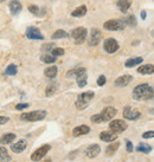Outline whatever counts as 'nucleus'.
Segmentation results:
<instances>
[{"label":"nucleus","mask_w":154,"mask_h":162,"mask_svg":"<svg viewBox=\"0 0 154 162\" xmlns=\"http://www.w3.org/2000/svg\"><path fill=\"white\" fill-rule=\"evenodd\" d=\"M29 11H30L31 13L36 14V16H40V12H39V7L37 6V5H30V6H29Z\"/></svg>","instance_id":"obj_36"},{"label":"nucleus","mask_w":154,"mask_h":162,"mask_svg":"<svg viewBox=\"0 0 154 162\" xmlns=\"http://www.w3.org/2000/svg\"><path fill=\"white\" fill-rule=\"evenodd\" d=\"M101 39H102V32L99 29H96V27L91 29V31H90V38H89V45L90 46L99 45Z\"/></svg>","instance_id":"obj_10"},{"label":"nucleus","mask_w":154,"mask_h":162,"mask_svg":"<svg viewBox=\"0 0 154 162\" xmlns=\"http://www.w3.org/2000/svg\"><path fill=\"white\" fill-rule=\"evenodd\" d=\"M126 148H127V152L132 153L133 152V143H132L129 140H126Z\"/></svg>","instance_id":"obj_40"},{"label":"nucleus","mask_w":154,"mask_h":162,"mask_svg":"<svg viewBox=\"0 0 154 162\" xmlns=\"http://www.w3.org/2000/svg\"><path fill=\"white\" fill-rule=\"evenodd\" d=\"M52 47H55L54 44H44V45L42 46V49H43L44 51H51V50H52Z\"/></svg>","instance_id":"obj_42"},{"label":"nucleus","mask_w":154,"mask_h":162,"mask_svg":"<svg viewBox=\"0 0 154 162\" xmlns=\"http://www.w3.org/2000/svg\"><path fill=\"white\" fill-rule=\"evenodd\" d=\"M132 6V0H119L117 1V7L122 13H127V11Z\"/></svg>","instance_id":"obj_20"},{"label":"nucleus","mask_w":154,"mask_h":162,"mask_svg":"<svg viewBox=\"0 0 154 162\" xmlns=\"http://www.w3.org/2000/svg\"><path fill=\"white\" fill-rule=\"evenodd\" d=\"M2 1H5V0H0V2H2Z\"/></svg>","instance_id":"obj_46"},{"label":"nucleus","mask_w":154,"mask_h":162,"mask_svg":"<svg viewBox=\"0 0 154 162\" xmlns=\"http://www.w3.org/2000/svg\"><path fill=\"white\" fill-rule=\"evenodd\" d=\"M124 23H126V25H128V26H131V27H135L136 24H138V22H136L135 16H134V14H131V16H128L126 19H124Z\"/></svg>","instance_id":"obj_31"},{"label":"nucleus","mask_w":154,"mask_h":162,"mask_svg":"<svg viewBox=\"0 0 154 162\" xmlns=\"http://www.w3.org/2000/svg\"><path fill=\"white\" fill-rule=\"evenodd\" d=\"M100 139L103 142H113L117 139V134L113 132V131H102L100 134Z\"/></svg>","instance_id":"obj_15"},{"label":"nucleus","mask_w":154,"mask_h":162,"mask_svg":"<svg viewBox=\"0 0 154 162\" xmlns=\"http://www.w3.org/2000/svg\"><path fill=\"white\" fill-rule=\"evenodd\" d=\"M103 49L108 53H115L116 51L120 49V45L114 38H108L103 43Z\"/></svg>","instance_id":"obj_8"},{"label":"nucleus","mask_w":154,"mask_h":162,"mask_svg":"<svg viewBox=\"0 0 154 162\" xmlns=\"http://www.w3.org/2000/svg\"><path fill=\"white\" fill-rule=\"evenodd\" d=\"M57 66H49V68H46L45 71H44V75H45L47 78H55L56 77V75H57Z\"/></svg>","instance_id":"obj_28"},{"label":"nucleus","mask_w":154,"mask_h":162,"mask_svg":"<svg viewBox=\"0 0 154 162\" xmlns=\"http://www.w3.org/2000/svg\"><path fill=\"white\" fill-rule=\"evenodd\" d=\"M146 17H147L146 11H141V19H142V20H145V19H146Z\"/></svg>","instance_id":"obj_44"},{"label":"nucleus","mask_w":154,"mask_h":162,"mask_svg":"<svg viewBox=\"0 0 154 162\" xmlns=\"http://www.w3.org/2000/svg\"><path fill=\"white\" fill-rule=\"evenodd\" d=\"M152 36H153V37H154V30H153V31H152Z\"/></svg>","instance_id":"obj_45"},{"label":"nucleus","mask_w":154,"mask_h":162,"mask_svg":"<svg viewBox=\"0 0 154 162\" xmlns=\"http://www.w3.org/2000/svg\"><path fill=\"white\" fill-rule=\"evenodd\" d=\"M76 82H77V85H78L79 88L85 86V85H87V82H88V76H87V73L83 72V73L78 75L76 77Z\"/></svg>","instance_id":"obj_25"},{"label":"nucleus","mask_w":154,"mask_h":162,"mask_svg":"<svg viewBox=\"0 0 154 162\" xmlns=\"http://www.w3.org/2000/svg\"><path fill=\"white\" fill-rule=\"evenodd\" d=\"M29 108V104L27 103H20V104H17L15 105V109L17 110H23V109H26Z\"/></svg>","instance_id":"obj_41"},{"label":"nucleus","mask_w":154,"mask_h":162,"mask_svg":"<svg viewBox=\"0 0 154 162\" xmlns=\"http://www.w3.org/2000/svg\"><path fill=\"white\" fill-rule=\"evenodd\" d=\"M94 98V93L92 91H85V93H82L78 95V97H77V101L76 103H75V105H76V108L78 110H83L88 107V104H89V102Z\"/></svg>","instance_id":"obj_3"},{"label":"nucleus","mask_w":154,"mask_h":162,"mask_svg":"<svg viewBox=\"0 0 154 162\" xmlns=\"http://www.w3.org/2000/svg\"><path fill=\"white\" fill-rule=\"evenodd\" d=\"M136 152H140V153H145V154H148V153H151V152H152V147L149 146V144H147V143H144V142H141V143H139V146L136 147Z\"/></svg>","instance_id":"obj_26"},{"label":"nucleus","mask_w":154,"mask_h":162,"mask_svg":"<svg viewBox=\"0 0 154 162\" xmlns=\"http://www.w3.org/2000/svg\"><path fill=\"white\" fill-rule=\"evenodd\" d=\"M139 73H142V75H152L154 73V65L153 64H145V65H141L138 68Z\"/></svg>","instance_id":"obj_19"},{"label":"nucleus","mask_w":154,"mask_h":162,"mask_svg":"<svg viewBox=\"0 0 154 162\" xmlns=\"http://www.w3.org/2000/svg\"><path fill=\"white\" fill-rule=\"evenodd\" d=\"M109 128L110 130L115 134H120V132H123V131L127 129V123L122 121V120H114L109 123Z\"/></svg>","instance_id":"obj_7"},{"label":"nucleus","mask_w":154,"mask_h":162,"mask_svg":"<svg viewBox=\"0 0 154 162\" xmlns=\"http://www.w3.org/2000/svg\"><path fill=\"white\" fill-rule=\"evenodd\" d=\"M133 81V77L131 75H123L121 77L115 79V85L116 86H127V85Z\"/></svg>","instance_id":"obj_16"},{"label":"nucleus","mask_w":154,"mask_h":162,"mask_svg":"<svg viewBox=\"0 0 154 162\" xmlns=\"http://www.w3.org/2000/svg\"><path fill=\"white\" fill-rule=\"evenodd\" d=\"M103 27L108 31H120L126 27V23L124 20H120V19H110L104 23Z\"/></svg>","instance_id":"obj_4"},{"label":"nucleus","mask_w":154,"mask_h":162,"mask_svg":"<svg viewBox=\"0 0 154 162\" xmlns=\"http://www.w3.org/2000/svg\"><path fill=\"white\" fill-rule=\"evenodd\" d=\"M0 160L1 162H11V156L8 155L7 150L4 147H0Z\"/></svg>","instance_id":"obj_29"},{"label":"nucleus","mask_w":154,"mask_h":162,"mask_svg":"<svg viewBox=\"0 0 154 162\" xmlns=\"http://www.w3.org/2000/svg\"><path fill=\"white\" fill-rule=\"evenodd\" d=\"M68 37V33L65 31H63V30H57V31L55 32L54 34H52V39H62V38H67Z\"/></svg>","instance_id":"obj_33"},{"label":"nucleus","mask_w":154,"mask_h":162,"mask_svg":"<svg viewBox=\"0 0 154 162\" xmlns=\"http://www.w3.org/2000/svg\"><path fill=\"white\" fill-rule=\"evenodd\" d=\"M116 109L113 108V107H107V108H104L102 110V113H101V116H102V120H103V122H107V121H110L111 118H114L116 115Z\"/></svg>","instance_id":"obj_12"},{"label":"nucleus","mask_w":154,"mask_h":162,"mask_svg":"<svg viewBox=\"0 0 154 162\" xmlns=\"http://www.w3.org/2000/svg\"><path fill=\"white\" fill-rule=\"evenodd\" d=\"M142 58L141 57H135V58H129V59H127L126 63H124V66L126 68H133V66H136L139 64H141L142 63Z\"/></svg>","instance_id":"obj_22"},{"label":"nucleus","mask_w":154,"mask_h":162,"mask_svg":"<svg viewBox=\"0 0 154 162\" xmlns=\"http://www.w3.org/2000/svg\"><path fill=\"white\" fill-rule=\"evenodd\" d=\"M46 114L47 113L45 110H34V111H30V113H26V114H22L20 120L27 121V122H37V121L44 120Z\"/></svg>","instance_id":"obj_2"},{"label":"nucleus","mask_w":154,"mask_h":162,"mask_svg":"<svg viewBox=\"0 0 154 162\" xmlns=\"http://www.w3.org/2000/svg\"><path fill=\"white\" fill-rule=\"evenodd\" d=\"M40 61L46 63V64H52V63H55L57 61V57H55V56H49V54H44V56L40 57Z\"/></svg>","instance_id":"obj_32"},{"label":"nucleus","mask_w":154,"mask_h":162,"mask_svg":"<svg viewBox=\"0 0 154 162\" xmlns=\"http://www.w3.org/2000/svg\"><path fill=\"white\" fill-rule=\"evenodd\" d=\"M17 72H18V68H17V65H14V64L8 65L7 68L5 69V75H7V76H15Z\"/></svg>","instance_id":"obj_30"},{"label":"nucleus","mask_w":154,"mask_h":162,"mask_svg":"<svg viewBox=\"0 0 154 162\" xmlns=\"http://www.w3.org/2000/svg\"><path fill=\"white\" fill-rule=\"evenodd\" d=\"M133 98L136 101H149L154 98V89L147 83L139 84L133 90Z\"/></svg>","instance_id":"obj_1"},{"label":"nucleus","mask_w":154,"mask_h":162,"mask_svg":"<svg viewBox=\"0 0 154 162\" xmlns=\"http://www.w3.org/2000/svg\"><path fill=\"white\" fill-rule=\"evenodd\" d=\"M50 149H51V146H50V144H44V146L39 147L38 149H36V150L32 153V155H31V160L34 162L40 161V160L47 154V152H49Z\"/></svg>","instance_id":"obj_6"},{"label":"nucleus","mask_w":154,"mask_h":162,"mask_svg":"<svg viewBox=\"0 0 154 162\" xmlns=\"http://www.w3.org/2000/svg\"><path fill=\"white\" fill-rule=\"evenodd\" d=\"M106 82H107V79H106V76H103V75H101L100 77L97 78V85L99 86H103L106 84Z\"/></svg>","instance_id":"obj_38"},{"label":"nucleus","mask_w":154,"mask_h":162,"mask_svg":"<svg viewBox=\"0 0 154 162\" xmlns=\"http://www.w3.org/2000/svg\"><path fill=\"white\" fill-rule=\"evenodd\" d=\"M100 152H101V148L99 144H91V146H89L87 148L85 155H87L89 159H94V157H96L97 155L100 154Z\"/></svg>","instance_id":"obj_14"},{"label":"nucleus","mask_w":154,"mask_h":162,"mask_svg":"<svg viewBox=\"0 0 154 162\" xmlns=\"http://www.w3.org/2000/svg\"><path fill=\"white\" fill-rule=\"evenodd\" d=\"M140 116H141V113L138 111V110H133L129 105H128V107H126L124 110H123V117H124L126 120L135 121V120H138Z\"/></svg>","instance_id":"obj_11"},{"label":"nucleus","mask_w":154,"mask_h":162,"mask_svg":"<svg viewBox=\"0 0 154 162\" xmlns=\"http://www.w3.org/2000/svg\"><path fill=\"white\" fill-rule=\"evenodd\" d=\"M26 37L31 40H43L44 36L42 34V32L39 31V29L34 27V26H30L26 30Z\"/></svg>","instance_id":"obj_9"},{"label":"nucleus","mask_w":154,"mask_h":162,"mask_svg":"<svg viewBox=\"0 0 154 162\" xmlns=\"http://www.w3.org/2000/svg\"><path fill=\"white\" fill-rule=\"evenodd\" d=\"M26 147H27V142L25 140H20L17 143L12 144L11 146V149H12V152L15 153V154H20V153H23L24 150L26 149Z\"/></svg>","instance_id":"obj_13"},{"label":"nucleus","mask_w":154,"mask_h":162,"mask_svg":"<svg viewBox=\"0 0 154 162\" xmlns=\"http://www.w3.org/2000/svg\"><path fill=\"white\" fill-rule=\"evenodd\" d=\"M15 139V134L12 132H7V134H4L1 137H0V143L1 144H10L11 142H13Z\"/></svg>","instance_id":"obj_21"},{"label":"nucleus","mask_w":154,"mask_h":162,"mask_svg":"<svg viewBox=\"0 0 154 162\" xmlns=\"http://www.w3.org/2000/svg\"><path fill=\"white\" fill-rule=\"evenodd\" d=\"M10 10H11V13L15 16V14H18L20 11H22V4H20V1L19 0H11V2H10Z\"/></svg>","instance_id":"obj_18"},{"label":"nucleus","mask_w":154,"mask_h":162,"mask_svg":"<svg viewBox=\"0 0 154 162\" xmlns=\"http://www.w3.org/2000/svg\"><path fill=\"white\" fill-rule=\"evenodd\" d=\"M142 137L144 139H153L154 137V131H146L145 134H142Z\"/></svg>","instance_id":"obj_39"},{"label":"nucleus","mask_w":154,"mask_h":162,"mask_svg":"<svg viewBox=\"0 0 154 162\" xmlns=\"http://www.w3.org/2000/svg\"><path fill=\"white\" fill-rule=\"evenodd\" d=\"M7 122H8V117H6V116H0V125L6 124Z\"/></svg>","instance_id":"obj_43"},{"label":"nucleus","mask_w":154,"mask_h":162,"mask_svg":"<svg viewBox=\"0 0 154 162\" xmlns=\"http://www.w3.org/2000/svg\"><path fill=\"white\" fill-rule=\"evenodd\" d=\"M90 120H91L92 123H102V122H103L101 114H96V115L91 116V118H90Z\"/></svg>","instance_id":"obj_37"},{"label":"nucleus","mask_w":154,"mask_h":162,"mask_svg":"<svg viewBox=\"0 0 154 162\" xmlns=\"http://www.w3.org/2000/svg\"><path fill=\"white\" fill-rule=\"evenodd\" d=\"M153 45H154V43H153Z\"/></svg>","instance_id":"obj_47"},{"label":"nucleus","mask_w":154,"mask_h":162,"mask_svg":"<svg viewBox=\"0 0 154 162\" xmlns=\"http://www.w3.org/2000/svg\"><path fill=\"white\" fill-rule=\"evenodd\" d=\"M90 131V128L88 127V125H78L76 127L74 130H72V135L75 136V137H78V136H82V135H85V134H88Z\"/></svg>","instance_id":"obj_17"},{"label":"nucleus","mask_w":154,"mask_h":162,"mask_svg":"<svg viewBox=\"0 0 154 162\" xmlns=\"http://www.w3.org/2000/svg\"><path fill=\"white\" fill-rule=\"evenodd\" d=\"M85 13H87V6H85V5H82V6L77 7L76 10H74V11L71 12V16L72 17H83V16H85Z\"/></svg>","instance_id":"obj_27"},{"label":"nucleus","mask_w":154,"mask_h":162,"mask_svg":"<svg viewBox=\"0 0 154 162\" xmlns=\"http://www.w3.org/2000/svg\"><path fill=\"white\" fill-rule=\"evenodd\" d=\"M51 53H52V56H55V57H59L62 54H64V50L61 49V47H55V49L51 50Z\"/></svg>","instance_id":"obj_35"},{"label":"nucleus","mask_w":154,"mask_h":162,"mask_svg":"<svg viewBox=\"0 0 154 162\" xmlns=\"http://www.w3.org/2000/svg\"><path fill=\"white\" fill-rule=\"evenodd\" d=\"M119 147H120V142H111V143L107 147V149H106V154H107L108 156L114 155L116 152H117Z\"/></svg>","instance_id":"obj_23"},{"label":"nucleus","mask_w":154,"mask_h":162,"mask_svg":"<svg viewBox=\"0 0 154 162\" xmlns=\"http://www.w3.org/2000/svg\"><path fill=\"white\" fill-rule=\"evenodd\" d=\"M56 90H57V85L55 84V83L49 84L47 85V88H46V90H45L46 96H51V95H54V93H56Z\"/></svg>","instance_id":"obj_34"},{"label":"nucleus","mask_w":154,"mask_h":162,"mask_svg":"<svg viewBox=\"0 0 154 162\" xmlns=\"http://www.w3.org/2000/svg\"><path fill=\"white\" fill-rule=\"evenodd\" d=\"M87 70L84 68H76V69H71L69 70L68 72H67V77L70 78V77H77L78 75H81V73H83L85 72Z\"/></svg>","instance_id":"obj_24"},{"label":"nucleus","mask_w":154,"mask_h":162,"mask_svg":"<svg viewBox=\"0 0 154 162\" xmlns=\"http://www.w3.org/2000/svg\"><path fill=\"white\" fill-rule=\"evenodd\" d=\"M71 36H72V38L75 40V43L78 45V44H82L85 40L87 36H88V31H87L85 27L81 26V27H77V29H75L74 31L71 32Z\"/></svg>","instance_id":"obj_5"}]
</instances>
